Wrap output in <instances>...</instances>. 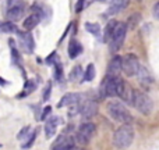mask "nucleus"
I'll use <instances>...</instances> for the list:
<instances>
[{"mask_svg": "<svg viewBox=\"0 0 159 150\" xmlns=\"http://www.w3.org/2000/svg\"><path fill=\"white\" fill-rule=\"evenodd\" d=\"M133 106L144 115H148L152 113L154 109V103H152L151 97H149L147 93L140 92V90H135L134 93V100H133Z\"/></svg>", "mask_w": 159, "mask_h": 150, "instance_id": "3", "label": "nucleus"}, {"mask_svg": "<svg viewBox=\"0 0 159 150\" xmlns=\"http://www.w3.org/2000/svg\"><path fill=\"white\" fill-rule=\"evenodd\" d=\"M31 132H32V128H31V126H25V128H22L21 131L18 132V135H17V139H18V140L25 139V138H28L31 135Z\"/></svg>", "mask_w": 159, "mask_h": 150, "instance_id": "26", "label": "nucleus"}, {"mask_svg": "<svg viewBox=\"0 0 159 150\" xmlns=\"http://www.w3.org/2000/svg\"><path fill=\"white\" fill-rule=\"evenodd\" d=\"M35 89H36V84H35V81H27V82H25L24 90H22L21 93H18V96H17V97H18V99L25 97V96H27V95H30V93H32Z\"/></svg>", "mask_w": 159, "mask_h": 150, "instance_id": "19", "label": "nucleus"}, {"mask_svg": "<svg viewBox=\"0 0 159 150\" xmlns=\"http://www.w3.org/2000/svg\"><path fill=\"white\" fill-rule=\"evenodd\" d=\"M36 135H38V129H34V131L31 132L30 136L27 138V142L22 143V149H28V148H31V146L34 145V142H35V139H36Z\"/></svg>", "mask_w": 159, "mask_h": 150, "instance_id": "25", "label": "nucleus"}, {"mask_svg": "<svg viewBox=\"0 0 159 150\" xmlns=\"http://www.w3.org/2000/svg\"><path fill=\"white\" fill-rule=\"evenodd\" d=\"M21 3H24V0H7V8L17 4H21Z\"/></svg>", "mask_w": 159, "mask_h": 150, "instance_id": "32", "label": "nucleus"}, {"mask_svg": "<svg viewBox=\"0 0 159 150\" xmlns=\"http://www.w3.org/2000/svg\"><path fill=\"white\" fill-rule=\"evenodd\" d=\"M87 6H88V0H78L77 4H75V13H81Z\"/></svg>", "mask_w": 159, "mask_h": 150, "instance_id": "28", "label": "nucleus"}, {"mask_svg": "<svg viewBox=\"0 0 159 150\" xmlns=\"http://www.w3.org/2000/svg\"><path fill=\"white\" fill-rule=\"evenodd\" d=\"M116 27H117V21H113L112 19V21L107 22L106 27H105V29H103V42H110Z\"/></svg>", "mask_w": 159, "mask_h": 150, "instance_id": "17", "label": "nucleus"}, {"mask_svg": "<svg viewBox=\"0 0 159 150\" xmlns=\"http://www.w3.org/2000/svg\"><path fill=\"white\" fill-rule=\"evenodd\" d=\"M50 90H52V82L48 84V86L45 88V92H43V97H42V101H48L50 97Z\"/></svg>", "mask_w": 159, "mask_h": 150, "instance_id": "29", "label": "nucleus"}, {"mask_svg": "<svg viewBox=\"0 0 159 150\" xmlns=\"http://www.w3.org/2000/svg\"><path fill=\"white\" fill-rule=\"evenodd\" d=\"M85 29H87V32L92 33L93 36H101V27H99V24H96V22H85Z\"/></svg>", "mask_w": 159, "mask_h": 150, "instance_id": "21", "label": "nucleus"}, {"mask_svg": "<svg viewBox=\"0 0 159 150\" xmlns=\"http://www.w3.org/2000/svg\"><path fill=\"white\" fill-rule=\"evenodd\" d=\"M80 114L82 115V118L89 120V118L95 117L98 114V103L95 100H85L84 103H81V110Z\"/></svg>", "mask_w": 159, "mask_h": 150, "instance_id": "9", "label": "nucleus"}, {"mask_svg": "<svg viewBox=\"0 0 159 150\" xmlns=\"http://www.w3.org/2000/svg\"><path fill=\"white\" fill-rule=\"evenodd\" d=\"M81 52H82L81 43H80L77 39H73V41L70 42V45H69V56H70V58L74 60L75 57H78V56L81 54Z\"/></svg>", "mask_w": 159, "mask_h": 150, "instance_id": "16", "label": "nucleus"}, {"mask_svg": "<svg viewBox=\"0 0 159 150\" xmlns=\"http://www.w3.org/2000/svg\"><path fill=\"white\" fill-rule=\"evenodd\" d=\"M61 76H63V67H61L60 61H57L55 64V78L57 81H61Z\"/></svg>", "mask_w": 159, "mask_h": 150, "instance_id": "27", "label": "nucleus"}, {"mask_svg": "<svg viewBox=\"0 0 159 150\" xmlns=\"http://www.w3.org/2000/svg\"><path fill=\"white\" fill-rule=\"evenodd\" d=\"M112 3H116V4L121 6L123 8H126V6H127V3H129V0H112Z\"/></svg>", "mask_w": 159, "mask_h": 150, "instance_id": "34", "label": "nucleus"}, {"mask_svg": "<svg viewBox=\"0 0 159 150\" xmlns=\"http://www.w3.org/2000/svg\"><path fill=\"white\" fill-rule=\"evenodd\" d=\"M50 113H52V107H50V106H46V107L43 109V111H42L41 118H39V120H48V115H49Z\"/></svg>", "mask_w": 159, "mask_h": 150, "instance_id": "30", "label": "nucleus"}, {"mask_svg": "<svg viewBox=\"0 0 159 150\" xmlns=\"http://www.w3.org/2000/svg\"><path fill=\"white\" fill-rule=\"evenodd\" d=\"M41 21H42V15H41V14L32 11V13H31L30 15L24 19V24H22V25H24V29L25 31H32Z\"/></svg>", "mask_w": 159, "mask_h": 150, "instance_id": "13", "label": "nucleus"}, {"mask_svg": "<svg viewBox=\"0 0 159 150\" xmlns=\"http://www.w3.org/2000/svg\"><path fill=\"white\" fill-rule=\"evenodd\" d=\"M0 32H4V33H17V27L13 21L7 19L4 22H0Z\"/></svg>", "mask_w": 159, "mask_h": 150, "instance_id": "18", "label": "nucleus"}, {"mask_svg": "<svg viewBox=\"0 0 159 150\" xmlns=\"http://www.w3.org/2000/svg\"><path fill=\"white\" fill-rule=\"evenodd\" d=\"M127 29H129L127 24H124V22H117V27H116L115 32H113V35H112V39H110V42H109L110 50H112L113 53L119 52V50L121 49L124 41H126Z\"/></svg>", "mask_w": 159, "mask_h": 150, "instance_id": "4", "label": "nucleus"}, {"mask_svg": "<svg viewBox=\"0 0 159 150\" xmlns=\"http://www.w3.org/2000/svg\"><path fill=\"white\" fill-rule=\"evenodd\" d=\"M56 58H57V54H56V52H53V53H52V54H50V56H49V57H48V58H46V63H48V64H53V63H52V61H55V60H56Z\"/></svg>", "mask_w": 159, "mask_h": 150, "instance_id": "33", "label": "nucleus"}, {"mask_svg": "<svg viewBox=\"0 0 159 150\" xmlns=\"http://www.w3.org/2000/svg\"><path fill=\"white\" fill-rule=\"evenodd\" d=\"M107 114L115 121L121 124H131L133 120H134L133 115L130 114V111L120 101H109V104H107Z\"/></svg>", "mask_w": 159, "mask_h": 150, "instance_id": "2", "label": "nucleus"}, {"mask_svg": "<svg viewBox=\"0 0 159 150\" xmlns=\"http://www.w3.org/2000/svg\"><path fill=\"white\" fill-rule=\"evenodd\" d=\"M82 78H84V71H82L81 66H75L71 70V72H70V81L78 82V81H82Z\"/></svg>", "mask_w": 159, "mask_h": 150, "instance_id": "20", "label": "nucleus"}, {"mask_svg": "<svg viewBox=\"0 0 159 150\" xmlns=\"http://www.w3.org/2000/svg\"><path fill=\"white\" fill-rule=\"evenodd\" d=\"M140 61H138L137 56L134 54H126L123 57V72L127 76H137L140 71Z\"/></svg>", "mask_w": 159, "mask_h": 150, "instance_id": "6", "label": "nucleus"}, {"mask_svg": "<svg viewBox=\"0 0 159 150\" xmlns=\"http://www.w3.org/2000/svg\"><path fill=\"white\" fill-rule=\"evenodd\" d=\"M152 14H154V17L157 19H159V2H157L154 4V8H152Z\"/></svg>", "mask_w": 159, "mask_h": 150, "instance_id": "31", "label": "nucleus"}, {"mask_svg": "<svg viewBox=\"0 0 159 150\" xmlns=\"http://www.w3.org/2000/svg\"><path fill=\"white\" fill-rule=\"evenodd\" d=\"M93 78H95V67H93V64H88L87 70L84 71V78H82V81L91 82Z\"/></svg>", "mask_w": 159, "mask_h": 150, "instance_id": "23", "label": "nucleus"}, {"mask_svg": "<svg viewBox=\"0 0 159 150\" xmlns=\"http://www.w3.org/2000/svg\"><path fill=\"white\" fill-rule=\"evenodd\" d=\"M59 122H60L59 117H50L49 120L46 121V125H45V135H46V138H53L55 136Z\"/></svg>", "mask_w": 159, "mask_h": 150, "instance_id": "14", "label": "nucleus"}, {"mask_svg": "<svg viewBox=\"0 0 159 150\" xmlns=\"http://www.w3.org/2000/svg\"><path fill=\"white\" fill-rule=\"evenodd\" d=\"M134 93L135 90L127 84L126 81L121 79L120 84H119V88H117V96L127 104H131L133 106V100H134Z\"/></svg>", "mask_w": 159, "mask_h": 150, "instance_id": "7", "label": "nucleus"}, {"mask_svg": "<svg viewBox=\"0 0 159 150\" xmlns=\"http://www.w3.org/2000/svg\"><path fill=\"white\" fill-rule=\"evenodd\" d=\"M67 136L69 135L67 134H61V135H59L57 136V139L53 142V145H52V149H63V145H64V142H66V139H67Z\"/></svg>", "mask_w": 159, "mask_h": 150, "instance_id": "24", "label": "nucleus"}, {"mask_svg": "<svg viewBox=\"0 0 159 150\" xmlns=\"http://www.w3.org/2000/svg\"><path fill=\"white\" fill-rule=\"evenodd\" d=\"M140 21H141V14H138V13L131 14V15L129 17V21H127V27H129V29H134V28L140 24Z\"/></svg>", "mask_w": 159, "mask_h": 150, "instance_id": "22", "label": "nucleus"}, {"mask_svg": "<svg viewBox=\"0 0 159 150\" xmlns=\"http://www.w3.org/2000/svg\"><path fill=\"white\" fill-rule=\"evenodd\" d=\"M134 140V128L131 124H123L113 134V145L119 149L129 148Z\"/></svg>", "mask_w": 159, "mask_h": 150, "instance_id": "1", "label": "nucleus"}, {"mask_svg": "<svg viewBox=\"0 0 159 150\" xmlns=\"http://www.w3.org/2000/svg\"><path fill=\"white\" fill-rule=\"evenodd\" d=\"M18 33V39H20V46L24 50L25 53H32L35 49V42L34 38L31 35L30 31H25V32H17Z\"/></svg>", "mask_w": 159, "mask_h": 150, "instance_id": "8", "label": "nucleus"}, {"mask_svg": "<svg viewBox=\"0 0 159 150\" xmlns=\"http://www.w3.org/2000/svg\"><path fill=\"white\" fill-rule=\"evenodd\" d=\"M95 132H96L95 124L93 122H84L80 125L77 135H75V139H77L81 145H87V143H89V140L92 139Z\"/></svg>", "mask_w": 159, "mask_h": 150, "instance_id": "5", "label": "nucleus"}, {"mask_svg": "<svg viewBox=\"0 0 159 150\" xmlns=\"http://www.w3.org/2000/svg\"><path fill=\"white\" fill-rule=\"evenodd\" d=\"M81 101V95L80 93H67L64 95L63 97L60 99V101L57 103V107L59 109H63V107H67V106H74Z\"/></svg>", "mask_w": 159, "mask_h": 150, "instance_id": "11", "label": "nucleus"}, {"mask_svg": "<svg viewBox=\"0 0 159 150\" xmlns=\"http://www.w3.org/2000/svg\"><path fill=\"white\" fill-rule=\"evenodd\" d=\"M137 78H138V81H140V84L145 85V86L151 85L152 81H154V79H152V75L149 74V71L144 66L140 67V71H138V74H137Z\"/></svg>", "mask_w": 159, "mask_h": 150, "instance_id": "15", "label": "nucleus"}, {"mask_svg": "<svg viewBox=\"0 0 159 150\" xmlns=\"http://www.w3.org/2000/svg\"><path fill=\"white\" fill-rule=\"evenodd\" d=\"M24 13H25V3H21V4H17V6H13V7H8L7 8V13H6V17H7V19L16 22V21H18L20 18H22V17H24Z\"/></svg>", "mask_w": 159, "mask_h": 150, "instance_id": "10", "label": "nucleus"}, {"mask_svg": "<svg viewBox=\"0 0 159 150\" xmlns=\"http://www.w3.org/2000/svg\"><path fill=\"white\" fill-rule=\"evenodd\" d=\"M123 71V57L115 56L107 66V75H119Z\"/></svg>", "mask_w": 159, "mask_h": 150, "instance_id": "12", "label": "nucleus"}]
</instances>
